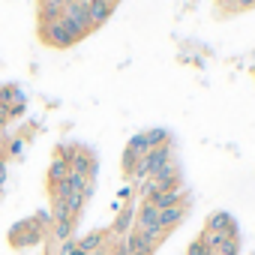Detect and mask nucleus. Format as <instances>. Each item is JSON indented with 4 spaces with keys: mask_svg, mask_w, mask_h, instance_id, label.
<instances>
[{
    "mask_svg": "<svg viewBox=\"0 0 255 255\" xmlns=\"http://www.w3.org/2000/svg\"><path fill=\"white\" fill-rule=\"evenodd\" d=\"M24 147H27V138H9L6 147H3V156H24Z\"/></svg>",
    "mask_w": 255,
    "mask_h": 255,
    "instance_id": "dca6fc26",
    "label": "nucleus"
},
{
    "mask_svg": "<svg viewBox=\"0 0 255 255\" xmlns=\"http://www.w3.org/2000/svg\"><path fill=\"white\" fill-rule=\"evenodd\" d=\"M252 78H255V66H252Z\"/></svg>",
    "mask_w": 255,
    "mask_h": 255,
    "instance_id": "cd10ccee",
    "label": "nucleus"
},
{
    "mask_svg": "<svg viewBox=\"0 0 255 255\" xmlns=\"http://www.w3.org/2000/svg\"><path fill=\"white\" fill-rule=\"evenodd\" d=\"M57 255H84V252L78 249V243H75V237H72V240H66V243H60V249H57Z\"/></svg>",
    "mask_w": 255,
    "mask_h": 255,
    "instance_id": "a211bd4d",
    "label": "nucleus"
},
{
    "mask_svg": "<svg viewBox=\"0 0 255 255\" xmlns=\"http://www.w3.org/2000/svg\"><path fill=\"white\" fill-rule=\"evenodd\" d=\"M204 231H210V234H222V237H240V228H237L234 216L225 213V210H213V213L207 216V222H204Z\"/></svg>",
    "mask_w": 255,
    "mask_h": 255,
    "instance_id": "423d86ee",
    "label": "nucleus"
},
{
    "mask_svg": "<svg viewBox=\"0 0 255 255\" xmlns=\"http://www.w3.org/2000/svg\"><path fill=\"white\" fill-rule=\"evenodd\" d=\"M105 237H108V231H99V228H96V231H87L84 237H78L75 243H78V249H81L84 255H93L96 249H102V246L108 243Z\"/></svg>",
    "mask_w": 255,
    "mask_h": 255,
    "instance_id": "9b49d317",
    "label": "nucleus"
},
{
    "mask_svg": "<svg viewBox=\"0 0 255 255\" xmlns=\"http://www.w3.org/2000/svg\"><path fill=\"white\" fill-rule=\"evenodd\" d=\"M237 9H255V0H234V9L231 12H237Z\"/></svg>",
    "mask_w": 255,
    "mask_h": 255,
    "instance_id": "5701e85b",
    "label": "nucleus"
},
{
    "mask_svg": "<svg viewBox=\"0 0 255 255\" xmlns=\"http://www.w3.org/2000/svg\"><path fill=\"white\" fill-rule=\"evenodd\" d=\"M132 192H135L132 186H120V189H117V204H120V201L129 204V201H132Z\"/></svg>",
    "mask_w": 255,
    "mask_h": 255,
    "instance_id": "412c9836",
    "label": "nucleus"
},
{
    "mask_svg": "<svg viewBox=\"0 0 255 255\" xmlns=\"http://www.w3.org/2000/svg\"><path fill=\"white\" fill-rule=\"evenodd\" d=\"M57 153L69 162V171L72 174H81V177L93 180V174H96V156H93V150L78 147V144H60Z\"/></svg>",
    "mask_w": 255,
    "mask_h": 255,
    "instance_id": "7ed1b4c3",
    "label": "nucleus"
},
{
    "mask_svg": "<svg viewBox=\"0 0 255 255\" xmlns=\"http://www.w3.org/2000/svg\"><path fill=\"white\" fill-rule=\"evenodd\" d=\"M252 255H255V252H252Z\"/></svg>",
    "mask_w": 255,
    "mask_h": 255,
    "instance_id": "c756f323",
    "label": "nucleus"
},
{
    "mask_svg": "<svg viewBox=\"0 0 255 255\" xmlns=\"http://www.w3.org/2000/svg\"><path fill=\"white\" fill-rule=\"evenodd\" d=\"M48 231H51V225H45V222H39L36 216H30V219H21V222L12 225L9 243H12L15 249H30V246H36V243H42V240L48 237Z\"/></svg>",
    "mask_w": 255,
    "mask_h": 255,
    "instance_id": "f257e3e1",
    "label": "nucleus"
},
{
    "mask_svg": "<svg viewBox=\"0 0 255 255\" xmlns=\"http://www.w3.org/2000/svg\"><path fill=\"white\" fill-rule=\"evenodd\" d=\"M63 21L84 39L93 27H90V15H87V3H78V0H69L63 6Z\"/></svg>",
    "mask_w": 255,
    "mask_h": 255,
    "instance_id": "39448f33",
    "label": "nucleus"
},
{
    "mask_svg": "<svg viewBox=\"0 0 255 255\" xmlns=\"http://www.w3.org/2000/svg\"><path fill=\"white\" fill-rule=\"evenodd\" d=\"M108 3H114V6H117V3H120V0H108Z\"/></svg>",
    "mask_w": 255,
    "mask_h": 255,
    "instance_id": "bb28decb",
    "label": "nucleus"
},
{
    "mask_svg": "<svg viewBox=\"0 0 255 255\" xmlns=\"http://www.w3.org/2000/svg\"><path fill=\"white\" fill-rule=\"evenodd\" d=\"M6 123H9V117H6V111H3V108H0V132L6 129Z\"/></svg>",
    "mask_w": 255,
    "mask_h": 255,
    "instance_id": "393cba45",
    "label": "nucleus"
},
{
    "mask_svg": "<svg viewBox=\"0 0 255 255\" xmlns=\"http://www.w3.org/2000/svg\"><path fill=\"white\" fill-rule=\"evenodd\" d=\"M6 186V156L0 153V189Z\"/></svg>",
    "mask_w": 255,
    "mask_h": 255,
    "instance_id": "b1692460",
    "label": "nucleus"
},
{
    "mask_svg": "<svg viewBox=\"0 0 255 255\" xmlns=\"http://www.w3.org/2000/svg\"><path fill=\"white\" fill-rule=\"evenodd\" d=\"M120 165H123V171H126V174L132 177V174L138 171V165H141V156H138V153H129V150H123V159H120Z\"/></svg>",
    "mask_w": 255,
    "mask_h": 255,
    "instance_id": "2eb2a0df",
    "label": "nucleus"
},
{
    "mask_svg": "<svg viewBox=\"0 0 255 255\" xmlns=\"http://www.w3.org/2000/svg\"><path fill=\"white\" fill-rule=\"evenodd\" d=\"M66 3H69V0H39V6H42V9H60V12H63Z\"/></svg>",
    "mask_w": 255,
    "mask_h": 255,
    "instance_id": "4be33fe9",
    "label": "nucleus"
},
{
    "mask_svg": "<svg viewBox=\"0 0 255 255\" xmlns=\"http://www.w3.org/2000/svg\"><path fill=\"white\" fill-rule=\"evenodd\" d=\"M78 3H84V0H78Z\"/></svg>",
    "mask_w": 255,
    "mask_h": 255,
    "instance_id": "c85d7f7f",
    "label": "nucleus"
},
{
    "mask_svg": "<svg viewBox=\"0 0 255 255\" xmlns=\"http://www.w3.org/2000/svg\"><path fill=\"white\" fill-rule=\"evenodd\" d=\"M15 102H27V96H24L21 87H15V84L0 87V108H9V105H15Z\"/></svg>",
    "mask_w": 255,
    "mask_h": 255,
    "instance_id": "4468645a",
    "label": "nucleus"
},
{
    "mask_svg": "<svg viewBox=\"0 0 255 255\" xmlns=\"http://www.w3.org/2000/svg\"><path fill=\"white\" fill-rule=\"evenodd\" d=\"M135 210H138V204H123V210H117V216H114V222H111V228H108V234L111 237H126L132 228H135Z\"/></svg>",
    "mask_w": 255,
    "mask_h": 255,
    "instance_id": "0eeeda50",
    "label": "nucleus"
},
{
    "mask_svg": "<svg viewBox=\"0 0 255 255\" xmlns=\"http://www.w3.org/2000/svg\"><path fill=\"white\" fill-rule=\"evenodd\" d=\"M186 255H213V252L204 246V240H192V243H189V249H186Z\"/></svg>",
    "mask_w": 255,
    "mask_h": 255,
    "instance_id": "aec40b11",
    "label": "nucleus"
},
{
    "mask_svg": "<svg viewBox=\"0 0 255 255\" xmlns=\"http://www.w3.org/2000/svg\"><path fill=\"white\" fill-rule=\"evenodd\" d=\"M3 111H6V117H9V120H18V117H24L27 105H24V102H15V105H9V108H3Z\"/></svg>",
    "mask_w": 255,
    "mask_h": 255,
    "instance_id": "6ab92c4d",
    "label": "nucleus"
},
{
    "mask_svg": "<svg viewBox=\"0 0 255 255\" xmlns=\"http://www.w3.org/2000/svg\"><path fill=\"white\" fill-rule=\"evenodd\" d=\"M72 234H75V219H51V231H48L51 240L66 243V240H72Z\"/></svg>",
    "mask_w": 255,
    "mask_h": 255,
    "instance_id": "f8f14e48",
    "label": "nucleus"
},
{
    "mask_svg": "<svg viewBox=\"0 0 255 255\" xmlns=\"http://www.w3.org/2000/svg\"><path fill=\"white\" fill-rule=\"evenodd\" d=\"M216 3H219V6H225V9H228V12H231V9H234V0H216Z\"/></svg>",
    "mask_w": 255,
    "mask_h": 255,
    "instance_id": "a878e982",
    "label": "nucleus"
},
{
    "mask_svg": "<svg viewBox=\"0 0 255 255\" xmlns=\"http://www.w3.org/2000/svg\"><path fill=\"white\" fill-rule=\"evenodd\" d=\"M39 36L45 45L51 48H72L75 42H81V36L60 18V21H51V24H39Z\"/></svg>",
    "mask_w": 255,
    "mask_h": 255,
    "instance_id": "20e7f679",
    "label": "nucleus"
},
{
    "mask_svg": "<svg viewBox=\"0 0 255 255\" xmlns=\"http://www.w3.org/2000/svg\"><path fill=\"white\" fill-rule=\"evenodd\" d=\"M186 204H177V207H165V210H159V228L168 234V231H174L183 219H186Z\"/></svg>",
    "mask_w": 255,
    "mask_h": 255,
    "instance_id": "9d476101",
    "label": "nucleus"
},
{
    "mask_svg": "<svg viewBox=\"0 0 255 255\" xmlns=\"http://www.w3.org/2000/svg\"><path fill=\"white\" fill-rule=\"evenodd\" d=\"M135 231L156 249L165 237V231L159 228V210L150 204V201H138V210H135Z\"/></svg>",
    "mask_w": 255,
    "mask_h": 255,
    "instance_id": "f03ea898",
    "label": "nucleus"
},
{
    "mask_svg": "<svg viewBox=\"0 0 255 255\" xmlns=\"http://www.w3.org/2000/svg\"><path fill=\"white\" fill-rule=\"evenodd\" d=\"M216 255H240V237H225L216 249Z\"/></svg>",
    "mask_w": 255,
    "mask_h": 255,
    "instance_id": "f3484780",
    "label": "nucleus"
},
{
    "mask_svg": "<svg viewBox=\"0 0 255 255\" xmlns=\"http://www.w3.org/2000/svg\"><path fill=\"white\" fill-rule=\"evenodd\" d=\"M69 174V162L60 156V153H54V159L48 162V186H54V183H60L63 177Z\"/></svg>",
    "mask_w": 255,
    "mask_h": 255,
    "instance_id": "ddd939ff",
    "label": "nucleus"
},
{
    "mask_svg": "<svg viewBox=\"0 0 255 255\" xmlns=\"http://www.w3.org/2000/svg\"><path fill=\"white\" fill-rule=\"evenodd\" d=\"M87 3V15H90V27L96 30V27H102L111 15H114V3H108V0H84Z\"/></svg>",
    "mask_w": 255,
    "mask_h": 255,
    "instance_id": "6e6552de",
    "label": "nucleus"
},
{
    "mask_svg": "<svg viewBox=\"0 0 255 255\" xmlns=\"http://www.w3.org/2000/svg\"><path fill=\"white\" fill-rule=\"evenodd\" d=\"M150 204L156 210H165V207H177V204H186V189L183 186H171V189H162L150 198Z\"/></svg>",
    "mask_w": 255,
    "mask_h": 255,
    "instance_id": "1a4fd4ad",
    "label": "nucleus"
}]
</instances>
